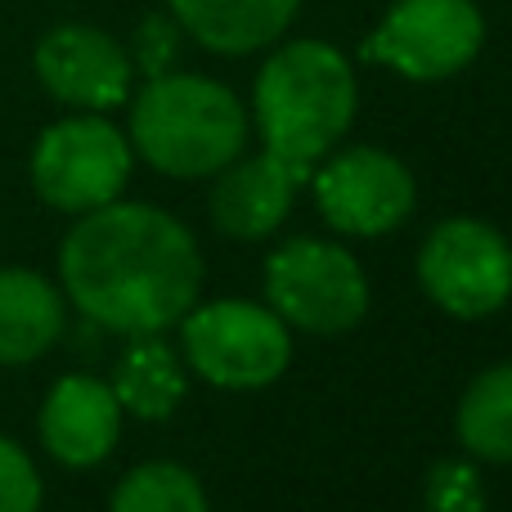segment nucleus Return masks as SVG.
<instances>
[{"label":"nucleus","instance_id":"16","mask_svg":"<svg viewBox=\"0 0 512 512\" xmlns=\"http://www.w3.org/2000/svg\"><path fill=\"white\" fill-rule=\"evenodd\" d=\"M459 441L481 463H512V360L472 378L459 400Z\"/></svg>","mask_w":512,"mask_h":512},{"label":"nucleus","instance_id":"15","mask_svg":"<svg viewBox=\"0 0 512 512\" xmlns=\"http://www.w3.org/2000/svg\"><path fill=\"white\" fill-rule=\"evenodd\" d=\"M185 387V364L167 342H158V333L135 337L113 369V396L122 414H135L144 423H162V418L176 414Z\"/></svg>","mask_w":512,"mask_h":512},{"label":"nucleus","instance_id":"14","mask_svg":"<svg viewBox=\"0 0 512 512\" xmlns=\"http://www.w3.org/2000/svg\"><path fill=\"white\" fill-rule=\"evenodd\" d=\"M68 306L45 274L5 265L0 270V364H32L63 337Z\"/></svg>","mask_w":512,"mask_h":512},{"label":"nucleus","instance_id":"6","mask_svg":"<svg viewBox=\"0 0 512 512\" xmlns=\"http://www.w3.org/2000/svg\"><path fill=\"white\" fill-rule=\"evenodd\" d=\"M135 149L99 113L54 122L32 149V185L54 212L86 216L113 203L131 180Z\"/></svg>","mask_w":512,"mask_h":512},{"label":"nucleus","instance_id":"9","mask_svg":"<svg viewBox=\"0 0 512 512\" xmlns=\"http://www.w3.org/2000/svg\"><path fill=\"white\" fill-rule=\"evenodd\" d=\"M418 189L409 167L387 149L355 144V149L328 153L315 171V207L337 234L378 239L409 221Z\"/></svg>","mask_w":512,"mask_h":512},{"label":"nucleus","instance_id":"11","mask_svg":"<svg viewBox=\"0 0 512 512\" xmlns=\"http://www.w3.org/2000/svg\"><path fill=\"white\" fill-rule=\"evenodd\" d=\"M122 436V405L113 387L90 373H68L41 405V445L63 468H95Z\"/></svg>","mask_w":512,"mask_h":512},{"label":"nucleus","instance_id":"12","mask_svg":"<svg viewBox=\"0 0 512 512\" xmlns=\"http://www.w3.org/2000/svg\"><path fill=\"white\" fill-rule=\"evenodd\" d=\"M301 176L279 162L274 153H256V158H234L230 167L216 171V189L207 198L212 207V225L230 239H265L274 234L292 212V194H297Z\"/></svg>","mask_w":512,"mask_h":512},{"label":"nucleus","instance_id":"19","mask_svg":"<svg viewBox=\"0 0 512 512\" xmlns=\"http://www.w3.org/2000/svg\"><path fill=\"white\" fill-rule=\"evenodd\" d=\"M0 512H41L36 463L9 436H0Z\"/></svg>","mask_w":512,"mask_h":512},{"label":"nucleus","instance_id":"8","mask_svg":"<svg viewBox=\"0 0 512 512\" xmlns=\"http://www.w3.org/2000/svg\"><path fill=\"white\" fill-rule=\"evenodd\" d=\"M418 283L454 319H486L512 297V248L495 225L454 216L423 239Z\"/></svg>","mask_w":512,"mask_h":512},{"label":"nucleus","instance_id":"3","mask_svg":"<svg viewBox=\"0 0 512 512\" xmlns=\"http://www.w3.org/2000/svg\"><path fill=\"white\" fill-rule=\"evenodd\" d=\"M248 108L198 72H158L131 104V149L176 180L216 176L248 149Z\"/></svg>","mask_w":512,"mask_h":512},{"label":"nucleus","instance_id":"13","mask_svg":"<svg viewBox=\"0 0 512 512\" xmlns=\"http://www.w3.org/2000/svg\"><path fill=\"white\" fill-rule=\"evenodd\" d=\"M301 0H171V18L212 54H252L274 45Z\"/></svg>","mask_w":512,"mask_h":512},{"label":"nucleus","instance_id":"18","mask_svg":"<svg viewBox=\"0 0 512 512\" xmlns=\"http://www.w3.org/2000/svg\"><path fill=\"white\" fill-rule=\"evenodd\" d=\"M423 504L427 512H486V490H481V472L463 459L432 463L423 481Z\"/></svg>","mask_w":512,"mask_h":512},{"label":"nucleus","instance_id":"20","mask_svg":"<svg viewBox=\"0 0 512 512\" xmlns=\"http://www.w3.org/2000/svg\"><path fill=\"white\" fill-rule=\"evenodd\" d=\"M176 50H180V23L176 18H162V14L144 18L140 32H135V63H140L149 77H158V72L171 68Z\"/></svg>","mask_w":512,"mask_h":512},{"label":"nucleus","instance_id":"5","mask_svg":"<svg viewBox=\"0 0 512 512\" xmlns=\"http://www.w3.org/2000/svg\"><path fill=\"white\" fill-rule=\"evenodd\" d=\"M189 369L225 391L270 387L292 360L288 324L256 301H207L180 319Z\"/></svg>","mask_w":512,"mask_h":512},{"label":"nucleus","instance_id":"10","mask_svg":"<svg viewBox=\"0 0 512 512\" xmlns=\"http://www.w3.org/2000/svg\"><path fill=\"white\" fill-rule=\"evenodd\" d=\"M36 77L59 104L108 113L131 95L135 63L108 32L86 23H63L36 45Z\"/></svg>","mask_w":512,"mask_h":512},{"label":"nucleus","instance_id":"1","mask_svg":"<svg viewBox=\"0 0 512 512\" xmlns=\"http://www.w3.org/2000/svg\"><path fill=\"white\" fill-rule=\"evenodd\" d=\"M59 279L72 306L99 328L144 337L180 324L198 306L203 252L171 212L113 198L68 230Z\"/></svg>","mask_w":512,"mask_h":512},{"label":"nucleus","instance_id":"4","mask_svg":"<svg viewBox=\"0 0 512 512\" xmlns=\"http://www.w3.org/2000/svg\"><path fill=\"white\" fill-rule=\"evenodd\" d=\"M265 301L283 324L315 337H333L364 319L369 279L342 243L288 239L265 261Z\"/></svg>","mask_w":512,"mask_h":512},{"label":"nucleus","instance_id":"2","mask_svg":"<svg viewBox=\"0 0 512 512\" xmlns=\"http://www.w3.org/2000/svg\"><path fill=\"white\" fill-rule=\"evenodd\" d=\"M265 153L301 180L337 149L355 117V72L328 41H288L261 63L252 90Z\"/></svg>","mask_w":512,"mask_h":512},{"label":"nucleus","instance_id":"7","mask_svg":"<svg viewBox=\"0 0 512 512\" xmlns=\"http://www.w3.org/2000/svg\"><path fill=\"white\" fill-rule=\"evenodd\" d=\"M481 41L486 18L472 0H396L360 54L409 81H445L477 59Z\"/></svg>","mask_w":512,"mask_h":512},{"label":"nucleus","instance_id":"17","mask_svg":"<svg viewBox=\"0 0 512 512\" xmlns=\"http://www.w3.org/2000/svg\"><path fill=\"white\" fill-rule=\"evenodd\" d=\"M108 512H207V495L185 463H140L117 481Z\"/></svg>","mask_w":512,"mask_h":512}]
</instances>
